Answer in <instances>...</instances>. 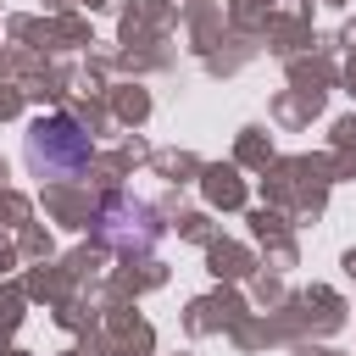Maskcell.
<instances>
[{"label": "cell", "instance_id": "cell-1", "mask_svg": "<svg viewBox=\"0 0 356 356\" xmlns=\"http://www.w3.org/2000/svg\"><path fill=\"white\" fill-rule=\"evenodd\" d=\"M28 161L39 172H50V178H72L89 161V134H78L72 117H44L28 134Z\"/></svg>", "mask_w": 356, "mask_h": 356}]
</instances>
